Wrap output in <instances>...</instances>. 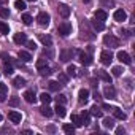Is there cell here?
Masks as SVG:
<instances>
[{"instance_id":"12","label":"cell","mask_w":135,"mask_h":135,"mask_svg":"<svg viewBox=\"0 0 135 135\" xmlns=\"http://www.w3.org/2000/svg\"><path fill=\"white\" fill-rule=\"evenodd\" d=\"M113 18H114V21L122 22V21H126V19H127V15H126V11H124V10H116V11H114V15H113Z\"/></svg>"},{"instance_id":"39","label":"cell","mask_w":135,"mask_h":135,"mask_svg":"<svg viewBox=\"0 0 135 135\" xmlns=\"http://www.w3.org/2000/svg\"><path fill=\"white\" fill-rule=\"evenodd\" d=\"M56 102L60 103V105H65V103H67V97H65L64 94H59V95L56 97Z\"/></svg>"},{"instance_id":"27","label":"cell","mask_w":135,"mask_h":135,"mask_svg":"<svg viewBox=\"0 0 135 135\" xmlns=\"http://www.w3.org/2000/svg\"><path fill=\"white\" fill-rule=\"evenodd\" d=\"M80 118H81V121H83L84 126H88V124L91 122V113H89V111H83Z\"/></svg>"},{"instance_id":"18","label":"cell","mask_w":135,"mask_h":135,"mask_svg":"<svg viewBox=\"0 0 135 135\" xmlns=\"http://www.w3.org/2000/svg\"><path fill=\"white\" fill-rule=\"evenodd\" d=\"M40 113H41L43 116H46V118H51V116H52V108H49L48 103H43V107L40 108Z\"/></svg>"},{"instance_id":"50","label":"cell","mask_w":135,"mask_h":135,"mask_svg":"<svg viewBox=\"0 0 135 135\" xmlns=\"http://www.w3.org/2000/svg\"><path fill=\"white\" fill-rule=\"evenodd\" d=\"M54 130H56V127H54V126H49V127H48V132H54Z\"/></svg>"},{"instance_id":"34","label":"cell","mask_w":135,"mask_h":135,"mask_svg":"<svg viewBox=\"0 0 135 135\" xmlns=\"http://www.w3.org/2000/svg\"><path fill=\"white\" fill-rule=\"evenodd\" d=\"M8 32H10V27H8V24H5V22H2V21H0V33L7 35Z\"/></svg>"},{"instance_id":"24","label":"cell","mask_w":135,"mask_h":135,"mask_svg":"<svg viewBox=\"0 0 135 135\" xmlns=\"http://www.w3.org/2000/svg\"><path fill=\"white\" fill-rule=\"evenodd\" d=\"M13 86L15 88H22V86H26V80L22 76H16V78H13Z\"/></svg>"},{"instance_id":"4","label":"cell","mask_w":135,"mask_h":135,"mask_svg":"<svg viewBox=\"0 0 135 135\" xmlns=\"http://www.w3.org/2000/svg\"><path fill=\"white\" fill-rule=\"evenodd\" d=\"M103 43H105V46H110V48H118L119 46V40L114 35H105Z\"/></svg>"},{"instance_id":"30","label":"cell","mask_w":135,"mask_h":135,"mask_svg":"<svg viewBox=\"0 0 135 135\" xmlns=\"http://www.w3.org/2000/svg\"><path fill=\"white\" fill-rule=\"evenodd\" d=\"M72 122H73L75 127H81L83 126V121H81V118L78 114H72Z\"/></svg>"},{"instance_id":"46","label":"cell","mask_w":135,"mask_h":135,"mask_svg":"<svg viewBox=\"0 0 135 135\" xmlns=\"http://www.w3.org/2000/svg\"><path fill=\"white\" fill-rule=\"evenodd\" d=\"M7 100V92H0V103H3Z\"/></svg>"},{"instance_id":"16","label":"cell","mask_w":135,"mask_h":135,"mask_svg":"<svg viewBox=\"0 0 135 135\" xmlns=\"http://www.w3.org/2000/svg\"><path fill=\"white\" fill-rule=\"evenodd\" d=\"M18 57L21 59V62H30L32 60V56L29 51H19L18 52Z\"/></svg>"},{"instance_id":"26","label":"cell","mask_w":135,"mask_h":135,"mask_svg":"<svg viewBox=\"0 0 135 135\" xmlns=\"http://www.w3.org/2000/svg\"><path fill=\"white\" fill-rule=\"evenodd\" d=\"M89 113H91L92 116H95V118H102V116H103V113H102V110H100V108H99L97 105H94V107L91 108V111H89Z\"/></svg>"},{"instance_id":"53","label":"cell","mask_w":135,"mask_h":135,"mask_svg":"<svg viewBox=\"0 0 135 135\" xmlns=\"http://www.w3.org/2000/svg\"><path fill=\"white\" fill-rule=\"evenodd\" d=\"M0 121H2V114H0Z\"/></svg>"},{"instance_id":"37","label":"cell","mask_w":135,"mask_h":135,"mask_svg":"<svg viewBox=\"0 0 135 135\" xmlns=\"http://www.w3.org/2000/svg\"><path fill=\"white\" fill-rule=\"evenodd\" d=\"M38 72H40V75H41V76H49V75H51V69H49L48 65H46V67H43V69H40Z\"/></svg>"},{"instance_id":"29","label":"cell","mask_w":135,"mask_h":135,"mask_svg":"<svg viewBox=\"0 0 135 135\" xmlns=\"http://www.w3.org/2000/svg\"><path fill=\"white\" fill-rule=\"evenodd\" d=\"M60 86H62V84H60L59 81H49V83H48V88H49L51 91H56V92L60 89Z\"/></svg>"},{"instance_id":"38","label":"cell","mask_w":135,"mask_h":135,"mask_svg":"<svg viewBox=\"0 0 135 135\" xmlns=\"http://www.w3.org/2000/svg\"><path fill=\"white\" fill-rule=\"evenodd\" d=\"M22 22H24L26 26H30V24H32V16L27 15V13H24V15H22Z\"/></svg>"},{"instance_id":"35","label":"cell","mask_w":135,"mask_h":135,"mask_svg":"<svg viewBox=\"0 0 135 135\" xmlns=\"http://www.w3.org/2000/svg\"><path fill=\"white\" fill-rule=\"evenodd\" d=\"M0 16H2L3 19H8L10 18V10L5 8V7H2V8H0Z\"/></svg>"},{"instance_id":"33","label":"cell","mask_w":135,"mask_h":135,"mask_svg":"<svg viewBox=\"0 0 135 135\" xmlns=\"http://www.w3.org/2000/svg\"><path fill=\"white\" fill-rule=\"evenodd\" d=\"M62 130H64L65 133H73V132H75V126H73V124H64V126H62Z\"/></svg>"},{"instance_id":"22","label":"cell","mask_w":135,"mask_h":135,"mask_svg":"<svg viewBox=\"0 0 135 135\" xmlns=\"http://www.w3.org/2000/svg\"><path fill=\"white\" fill-rule=\"evenodd\" d=\"M72 56H73V52H72V51H62V52H60V56H59V59H60L62 62H69V60L72 59Z\"/></svg>"},{"instance_id":"2","label":"cell","mask_w":135,"mask_h":135,"mask_svg":"<svg viewBox=\"0 0 135 135\" xmlns=\"http://www.w3.org/2000/svg\"><path fill=\"white\" fill-rule=\"evenodd\" d=\"M57 32H59V35H62V37L70 35V33H72V24H70V22H62V24H59Z\"/></svg>"},{"instance_id":"8","label":"cell","mask_w":135,"mask_h":135,"mask_svg":"<svg viewBox=\"0 0 135 135\" xmlns=\"http://www.w3.org/2000/svg\"><path fill=\"white\" fill-rule=\"evenodd\" d=\"M57 11H59V15H60L64 19H67V18L70 16V7H69V5H65V3H60L59 8H57Z\"/></svg>"},{"instance_id":"3","label":"cell","mask_w":135,"mask_h":135,"mask_svg":"<svg viewBox=\"0 0 135 135\" xmlns=\"http://www.w3.org/2000/svg\"><path fill=\"white\" fill-rule=\"evenodd\" d=\"M100 62H102L103 65H110V64L113 62V52L108 51V49H103V51L100 52Z\"/></svg>"},{"instance_id":"13","label":"cell","mask_w":135,"mask_h":135,"mask_svg":"<svg viewBox=\"0 0 135 135\" xmlns=\"http://www.w3.org/2000/svg\"><path fill=\"white\" fill-rule=\"evenodd\" d=\"M95 75L102 80V81H105V83H108V84H111V76L105 72V70H97L95 72Z\"/></svg>"},{"instance_id":"36","label":"cell","mask_w":135,"mask_h":135,"mask_svg":"<svg viewBox=\"0 0 135 135\" xmlns=\"http://www.w3.org/2000/svg\"><path fill=\"white\" fill-rule=\"evenodd\" d=\"M48 65V60L46 59H43V57H40L38 60H37V69L40 70V69H43V67H46Z\"/></svg>"},{"instance_id":"48","label":"cell","mask_w":135,"mask_h":135,"mask_svg":"<svg viewBox=\"0 0 135 135\" xmlns=\"http://www.w3.org/2000/svg\"><path fill=\"white\" fill-rule=\"evenodd\" d=\"M124 132H126L124 127H118V129H116V133H118V135H124Z\"/></svg>"},{"instance_id":"40","label":"cell","mask_w":135,"mask_h":135,"mask_svg":"<svg viewBox=\"0 0 135 135\" xmlns=\"http://www.w3.org/2000/svg\"><path fill=\"white\" fill-rule=\"evenodd\" d=\"M13 72H15V70H13V67H11L10 64H7V65H5V69H3V73H5L7 76H10V75H13Z\"/></svg>"},{"instance_id":"25","label":"cell","mask_w":135,"mask_h":135,"mask_svg":"<svg viewBox=\"0 0 135 135\" xmlns=\"http://www.w3.org/2000/svg\"><path fill=\"white\" fill-rule=\"evenodd\" d=\"M38 99H40L41 103H51V100H52V97H51L49 94H46V92H41Z\"/></svg>"},{"instance_id":"51","label":"cell","mask_w":135,"mask_h":135,"mask_svg":"<svg viewBox=\"0 0 135 135\" xmlns=\"http://www.w3.org/2000/svg\"><path fill=\"white\" fill-rule=\"evenodd\" d=\"M83 2H84V3H89V2H91V0H83Z\"/></svg>"},{"instance_id":"21","label":"cell","mask_w":135,"mask_h":135,"mask_svg":"<svg viewBox=\"0 0 135 135\" xmlns=\"http://www.w3.org/2000/svg\"><path fill=\"white\" fill-rule=\"evenodd\" d=\"M54 113H56L59 118H64V116L67 114V111H65V107H64V105H60V103H57V105H56V108H54Z\"/></svg>"},{"instance_id":"42","label":"cell","mask_w":135,"mask_h":135,"mask_svg":"<svg viewBox=\"0 0 135 135\" xmlns=\"http://www.w3.org/2000/svg\"><path fill=\"white\" fill-rule=\"evenodd\" d=\"M67 81H69V75L59 73V83H60V84H67Z\"/></svg>"},{"instance_id":"14","label":"cell","mask_w":135,"mask_h":135,"mask_svg":"<svg viewBox=\"0 0 135 135\" xmlns=\"http://www.w3.org/2000/svg\"><path fill=\"white\" fill-rule=\"evenodd\" d=\"M13 40H15V43L16 45H24L26 41H27V35L26 33H15V37H13Z\"/></svg>"},{"instance_id":"28","label":"cell","mask_w":135,"mask_h":135,"mask_svg":"<svg viewBox=\"0 0 135 135\" xmlns=\"http://www.w3.org/2000/svg\"><path fill=\"white\" fill-rule=\"evenodd\" d=\"M67 75L69 76H76L78 75V70H76V67L73 64H70L69 67H67Z\"/></svg>"},{"instance_id":"11","label":"cell","mask_w":135,"mask_h":135,"mask_svg":"<svg viewBox=\"0 0 135 135\" xmlns=\"http://www.w3.org/2000/svg\"><path fill=\"white\" fill-rule=\"evenodd\" d=\"M24 100H26L27 103H35V102L38 100V97L35 95L33 91H26V92H24Z\"/></svg>"},{"instance_id":"15","label":"cell","mask_w":135,"mask_h":135,"mask_svg":"<svg viewBox=\"0 0 135 135\" xmlns=\"http://www.w3.org/2000/svg\"><path fill=\"white\" fill-rule=\"evenodd\" d=\"M38 38H40V41L43 43V46H46V48H49V46L52 45V38H51L49 35H45V33H40V35H38Z\"/></svg>"},{"instance_id":"32","label":"cell","mask_w":135,"mask_h":135,"mask_svg":"<svg viewBox=\"0 0 135 135\" xmlns=\"http://www.w3.org/2000/svg\"><path fill=\"white\" fill-rule=\"evenodd\" d=\"M15 8L19 10V11H24L27 7H26V2H24V0H16V2H15Z\"/></svg>"},{"instance_id":"7","label":"cell","mask_w":135,"mask_h":135,"mask_svg":"<svg viewBox=\"0 0 135 135\" xmlns=\"http://www.w3.org/2000/svg\"><path fill=\"white\" fill-rule=\"evenodd\" d=\"M8 119H10L13 124H19V122H21V119H22V114H21L19 111L11 110V111L8 113Z\"/></svg>"},{"instance_id":"19","label":"cell","mask_w":135,"mask_h":135,"mask_svg":"<svg viewBox=\"0 0 135 135\" xmlns=\"http://www.w3.org/2000/svg\"><path fill=\"white\" fill-rule=\"evenodd\" d=\"M94 16H95V19H99V21H107V18H108V15H107L105 10H95Z\"/></svg>"},{"instance_id":"1","label":"cell","mask_w":135,"mask_h":135,"mask_svg":"<svg viewBox=\"0 0 135 135\" xmlns=\"http://www.w3.org/2000/svg\"><path fill=\"white\" fill-rule=\"evenodd\" d=\"M89 21H86L84 19V22H81V38H86V40H94V33H92V30H89Z\"/></svg>"},{"instance_id":"47","label":"cell","mask_w":135,"mask_h":135,"mask_svg":"<svg viewBox=\"0 0 135 135\" xmlns=\"http://www.w3.org/2000/svg\"><path fill=\"white\" fill-rule=\"evenodd\" d=\"M7 91H8L7 84H3V83H0V92H7Z\"/></svg>"},{"instance_id":"23","label":"cell","mask_w":135,"mask_h":135,"mask_svg":"<svg viewBox=\"0 0 135 135\" xmlns=\"http://www.w3.org/2000/svg\"><path fill=\"white\" fill-rule=\"evenodd\" d=\"M91 22H92V27H94V30H99V32H102V30L105 29V24H103V21L94 19V21H91Z\"/></svg>"},{"instance_id":"9","label":"cell","mask_w":135,"mask_h":135,"mask_svg":"<svg viewBox=\"0 0 135 135\" xmlns=\"http://www.w3.org/2000/svg\"><path fill=\"white\" fill-rule=\"evenodd\" d=\"M116 57H118V60H121V62L126 64V65H130V64H132V59H130V56H129L126 51H119Z\"/></svg>"},{"instance_id":"17","label":"cell","mask_w":135,"mask_h":135,"mask_svg":"<svg viewBox=\"0 0 135 135\" xmlns=\"http://www.w3.org/2000/svg\"><path fill=\"white\" fill-rule=\"evenodd\" d=\"M111 111H113V116H114L116 119H121V121H124V119L127 118V114H126L122 110H119V108H111Z\"/></svg>"},{"instance_id":"49","label":"cell","mask_w":135,"mask_h":135,"mask_svg":"<svg viewBox=\"0 0 135 135\" xmlns=\"http://www.w3.org/2000/svg\"><path fill=\"white\" fill-rule=\"evenodd\" d=\"M94 99H95V100H99V99H100V94H99V92H97V91H95V92H94Z\"/></svg>"},{"instance_id":"31","label":"cell","mask_w":135,"mask_h":135,"mask_svg":"<svg viewBox=\"0 0 135 135\" xmlns=\"http://www.w3.org/2000/svg\"><path fill=\"white\" fill-rule=\"evenodd\" d=\"M103 127L113 129V127H114V119H113V118H105V119H103Z\"/></svg>"},{"instance_id":"10","label":"cell","mask_w":135,"mask_h":135,"mask_svg":"<svg viewBox=\"0 0 135 135\" xmlns=\"http://www.w3.org/2000/svg\"><path fill=\"white\" fill-rule=\"evenodd\" d=\"M103 95H105L107 99H110V100H111V99H114V97H116V89H114L111 84H110V86H105V89H103Z\"/></svg>"},{"instance_id":"5","label":"cell","mask_w":135,"mask_h":135,"mask_svg":"<svg viewBox=\"0 0 135 135\" xmlns=\"http://www.w3.org/2000/svg\"><path fill=\"white\" fill-rule=\"evenodd\" d=\"M37 21H38V24H40L41 27H48V26H49V22H51V16H49L48 13L41 11V13L38 15V18H37Z\"/></svg>"},{"instance_id":"6","label":"cell","mask_w":135,"mask_h":135,"mask_svg":"<svg viewBox=\"0 0 135 135\" xmlns=\"http://www.w3.org/2000/svg\"><path fill=\"white\" fill-rule=\"evenodd\" d=\"M78 57H80V62L84 65V67H88V65H91L92 64V57H91V54H88V52H78Z\"/></svg>"},{"instance_id":"44","label":"cell","mask_w":135,"mask_h":135,"mask_svg":"<svg viewBox=\"0 0 135 135\" xmlns=\"http://www.w3.org/2000/svg\"><path fill=\"white\" fill-rule=\"evenodd\" d=\"M24 45H27V48H29L30 51H35V49H37V43H35V41H29V40H27Z\"/></svg>"},{"instance_id":"41","label":"cell","mask_w":135,"mask_h":135,"mask_svg":"<svg viewBox=\"0 0 135 135\" xmlns=\"http://www.w3.org/2000/svg\"><path fill=\"white\" fill-rule=\"evenodd\" d=\"M122 69H121V67H113V70H111V73H113V76H121L122 75Z\"/></svg>"},{"instance_id":"20","label":"cell","mask_w":135,"mask_h":135,"mask_svg":"<svg viewBox=\"0 0 135 135\" xmlns=\"http://www.w3.org/2000/svg\"><path fill=\"white\" fill-rule=\"evenodd\" d=\"M78 97H80V102H88L89 100V91L88 89H80V92H78Z\"/></svg>"},{"instance_id":"45","label":"cell","mask_w":135,"mask_h":135,"mask_svg":"<svg viewBox=\"0 0 135 135\" xmlns=\"http://www.w3.org/2000/svg\"><path fill=\"white\" fill-rule=\"evenodd\" d=\"M18 103H19V100H18V97H11V99H10V105H11V107H16Z\"/></svg>"},{"instance_id":"43","label":"cell","mask_w":135,"mask_h":135,"mask_svg":"<svg viewBox=\"0 0 135 135\" xmlns=\"http://www.w3.org/2000/svg\"><path fill=\"white\" fill-rule=\"evenodd\" d=\"M0 57H2V60H3L5 65H7V64H11V57H10L7 52H2V54H0Z\"/></svg>"},{"instance_id":"52","label":"cell","mask_w":135,"mask_h":135,"mask_svg":"<svg viewBox=\"0 0 135 135\" xmlns=\"http://www.w3.org/2000/svg\"><path fill=\"white\" fill-rule=\"evenodd\" d=\"M27 2H37V0H27Z\"/></svg>"}]
</instances>
